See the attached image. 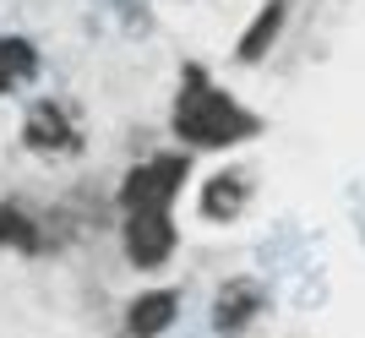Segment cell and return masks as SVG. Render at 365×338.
<instances>
[{
  "instance_id": "obj_1",
  "label": "cell",
  "mask_w": 365,
  "mask_h": 338,
  "mask_svg": "<svg viewBox=\"0 0 365 338\" xmlns=\"http://www.w3.org/2000/svg\"><path fill=\"white\" fill-rule=\"evenodd\" d=\"M175 137L185 148H240V142L262 137V115H251L245 104H235L224 88H213V77L202 66L180 71V93H175Z\"/></svg>"
},
{
  "instance_id": "obj_2",
  "label": "cell",
  "mask_w": 365,
  "mask_h": 338,
  "mask_svg": "<svg viewBox=\"0 0 365 338\" xmlns=\"http://www.w3.org/2000/svg\"><path fill=\"white\" fill-rule=\"evenodd\" d=\"M185 175H191V153H158V158H142L137 169H125V180H120V213H142V208H158V213H169V202L180 197Z\"/></svg>"
},
{
  "instance_id": "obj_3",
  "label": "cell",
  "mask_w": 365,
  "mask_h": 338,
  "mask_svg": "<svg viewBox=\"0 0 365 338\" xmlns=\"http://www.w3.org/2000/svg\"><path fill=\"white\" fill-rule=\"evenodd\" d=\"M22 142L38 158H71V153H82V126H76V115L61 98H38L28 109V121H22Z\"/></svg>"
},
{
  "instance_id": "obj_4",
  "label": "cell",
  "mask_w": 365,
  "mask_h": 338,
  "mask_svg": "<svg viewBox=\"0 0 365 338\" xmlns=\"http://www.w3.org/2000/svg\"><path fill=\"white\" fill-rule=\"evenodd\" d=\"M120 246H125V262H131V267H164V262L175 257V246H180V230H175L169 213L142 208V213H125Z\"/></svg>"
},
{
  "instance_id": "obj_5",
  "label": "cell",
  "mask_w": 365,
  "mask_h": 338,
  "mask_svg": "<svg viewBox=\"0 0 365 338\" xmlns=\"http://www.w3.org/2000/svg\"><path fill=\"white\" fill-rule=\"evenodd\" d=\"M262 311H267V284L262 278H229L224 290L213 295V327L224 338H240Z\"/></svg>"
},
{
  "instance_id": "obj_6",
  "label": "cell",
  "mask_w": 365,
  "mask_h": 338,
  "mask_svg": "<svg viewBox=\"0 0 365 338\" xmlns=\"http://www.w3.org/2000/svg\"><path fill=\"white\" fill-rule=\"evenodd\" d=\"M251 169H218V175H207L202 180V218L207 224H235V218L245 213V202H251Z\"/></svg>"
},
{
  "instance_id": "obj_7",
  "label": "cell",
  "mask_w": 365,
  "mask_h": 338,
  "mask_svg": "<svg viewBox=\"0 0 365 338\" xmlns=\"http://www.w3.org/2000/svg\"><path fill=\"white\" fill-rule=\"evenodd\" d=\"M175 317H180V295L175 290H148L125 306V333L131 338H158V333L175 327Z\"/></svg>"
},
{
  "instance_id": "obj_8",
  "label": "cell",
  "mask_w": 365,
  "mask_h": 338,
  "mask_svg": "<svg viewBox=\"0 0 365 338\" xmlns=\"http://www.w3.org/2000/svg\"><path fill=\"white\" fill-rule=\"evenodd\" d=\"M284 22H289V0H267L257 11V22L240 33V44H235V61L240 66H257L267 49L278 44V33H284Z\"/></svg>"
},
{
  "instance_id": "obj_9",
  "label": "cell",
  "mask_w": 365,
  "mask_h": 338,
  "mask_svg": "<svg viewBox=\"0 0 365 338\" xmlns=\"http://www.w3.org/2000/svg\"><path fill=\"white\" fill-rule=\"evenodd\" d=\"M33 77H38V49L28 39H16V33H0V98L28 88Z\"/></svg>"
}]
</instances>
